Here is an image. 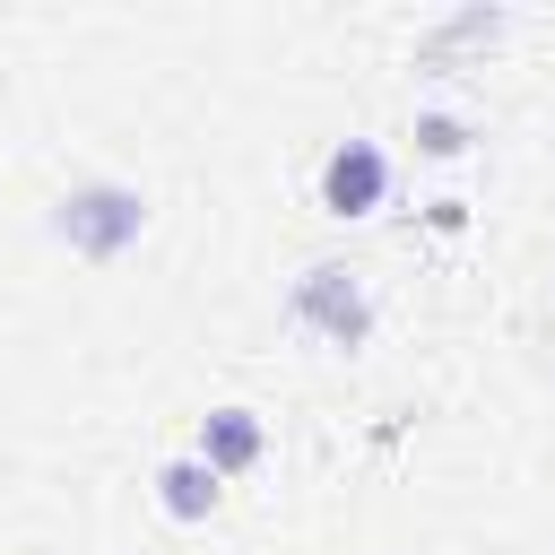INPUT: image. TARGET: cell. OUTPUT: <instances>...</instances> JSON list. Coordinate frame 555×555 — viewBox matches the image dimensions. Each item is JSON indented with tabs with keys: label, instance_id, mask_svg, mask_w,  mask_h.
Listing matches in <instances>:
<instances>
[{
	"label": "cell",
	"instance_id": "cell-1",
	"mask_svg": "<svg viewBox=\"0 0 555 555\" xmlns=\"http://www.w3.org/2000/svg\"><path fill=\"white\" fill-rule=\"evenodd\" d=\"M147 234V191L139 182H113V173H87L52 199V243H69L78 260H121L130 243Z\"/></svg>",
	"mask_w": 555,
	"mask_h": 555
},
{
	"label": "cell",
	"instance_id": "cell-2",
	"mask_svg": "<svg viewBox=\"0 0 555 555\" xmlns=\"http://www.w3.org/2000/svg\"><path fill=\"white\" fill-rule=\"evenodd\" d=\"M286 321L312 330V338H330V347H364V338H373V286H364V269L312 260V269L295 278V295H286Z\"/></svg>",
	"mask_w": 555,
	"mask_h": 555
},
{
	"label": "cell",
	"instance_id": "cell-3",
	"mask_svg": "<svg viewBox=\"0 0 555 555\" xmlns=\"http://www.w3.org/2000/svg\"><path fill=\"white\" fill-rule=\"evenodd\" d=\"M382 199H390V147H382V139H338V147L321 156V217L356 225V217H373Z\"/></svg>",
	"mask_w": 555,
	"mask_h": 555
},
{
	"label": "cell",
	"instance_id": "cell-4",
	"mask_svg": "<svg viewBox=\"0 0 555 555\" xmlns=\"http://www.w3.org/2000/svg\"><path fill=\"white\" fill-rule=\"evenodd\" d=\"M260 451H269V425H260L251 408H208V416H199V434H191V460H199V468H217V477L260 468Z\"/></svg>",
	"mask_w": 555,
	"mask_h": 555
},
{
	"label": "cell",
	"instance_id": "cell-5",
	"mask_svg": "<svg viewBox=\"0 0 555 555\" xmlns=\"http://www.w3.org/2000/svg\"><path fill=\"white\" fill-rule=\"evenodd\" d=\"M217 503H225V477H217V468H199L191 451L156 468V512H165V520H182V529H199V520H208Z\"/></svg>",
	"mask_w": 555,
	"mask_h": 555
},
{
	"label": "cell",
	"instance_id": "cell-6",
	"mask_svg": "<svg viewBox=\"0 0 555 555\" xmlns=\"http://www.w3.org/2000/svg\"><path fill=\"white\" fill-rule=\"evenodd\" d=\"M494 35H503V9H451V17L425 35V61L451 52V43H494Z\"/></svg>",
	"mask_w": 555,
	"mask_h": 555
},
{
	"label": "cell",
	"instance_id": "cell-7",
	"mask_svg": "<svg viewBox=\"0 0 555 555\" xmlns=\"http://www.w3.org/2000/svg\"><path fill=\"white\" fill-rule=\"evenodd\" d=\"M468 139H477V130H468L460 113H416V147H425V156H468Z\"/></svg>",
	"mask_w": 555,
	"mask_h": 555
}]
</instances>
